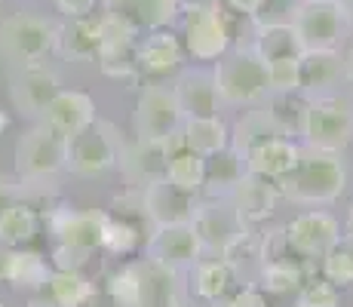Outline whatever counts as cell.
<instances>
[{"mask_svg": "<svg viewBox=\"0 0 353 307\" xmlns=\"http://www.w3.org/2000/svg\"><path fill=\"white\" fill-rule=\"evenodd\" d=\"M65 151L68 139L52 132L50 126H34L16 141V172L22 181L52 179L56 172L65 169Z\"/></svg>", "mask_w": 353, "mask_h": 307, "instance_id": "obj_9", "label": "cell"}, {"mask_svg": "<svg viewBox=\"0 0 353 307\" xmlns=\"http://www.w3.org/2000/svg\"><path fill=\"white\" fill-rule=\"evenodd\" d=\"M280 135H283L280 126L270 120V114L264 111V108H258V111H246L240 120L234 123L230 148H234L236 154H243V160H246L249 151H255L258 145H264V141H270V139H280Z\"/></svg>", "mask_w": 353, "mask_h": 307, "instance_id": "obj_34", "label": "cell"}, {"mask_svg": "<svg viewBox=\"0 0 353 307\" xmlns=\"http://www.w3.org/2000/svg\"><path fill=\"white\" fill-rule=\"evenodd\" d=\"M191 228L200 240V249L209 252L212 258H221L225 252L246 234V224L240 221V212L234 209L230 197H209L200 200L194 209Z\"/></svg>", "mask_w": 353, "mask_h": 307, "instance_id": "obj_8", "label": "cell"}, {"mask_svg": "<svg viewBox=\"0 0 353 307\" xmlns=\"http://www.w3.org/2000/svg\"><path fill=\"white\" fill-rule=\"evenodd\" d=\"M289 22L301 40L304 52L335 50L350 28V19L338 0H298Z\"/></svg>", "mask_w": 353, "mask_h": 307, "instance_id": "obj_7", "label": "cell"}, {"mask_svg": "<svg viewBox=\"0 0 353 307\" xmlns=\"http://www.w3.org/2000/svg\"><path fill=\"white\" fill-rule=\"evenodd\" d=\"M181 61H185V46L166 28L148 31L145 40H139V46H135V74H141V77H169L181 68Z\"/></svg>", "mask_w": 353, "mask_h": 307, "instance_id": "obj_17", "label": "cell"}, {"mask_svg": "<svg viewBox=\"0 0 353 307\" xmlns=\"http://www.w3.org/2000/svg\"><path fill=\"white\" fill-rule=\"evenodd\" d=\"M105 218L108 212H83V209H74L68 203H59L52 206L50 212L43 215L46 228L56 234L59 243L74 246V249H83V252H96L101 249V234H105Z\"/></svg>", "mask_w": 353, "mask_h": 307, "instance_id": "obj_14", "label": "cell"}, {"mask_svg": "<svg viewBox=\"0 0 353 307\" xmlns=\"http://www.w3.org/2000/svg\"><path fill=\"white\" fill-rule=\"evenodd\" d=\"M0 307H6V304H3V301H0Z\"/></svg>", "mask_w": 353, "mask_h": 307, "instance_id": "obj_52", "label": "cell"}, {"mask_svg": "<svg viewBox=\"0 0 353 307\" xmlns=\"http://www.w3.org/2000/svg\"><path fill=\"white\" fill-rule=\"evenodd\" d=\"M181 3H221V0H181Z\"/></svg>", "mask_w": 353, "mask_h": 307, "instance_id": "obj_51", "label": "cell"}, {"mask_svg": "<svg viewBox=\"0 0 353 307\" xmlns=\"http://www.w3.org/2000/svg\"><path fill=\"white\" fill-rule=\"evenodd\" d=\"M185 135V148L200 157H212L219 151L230 148V132L221 117H200V120H185L181 126Z\"/></svg>", "mask_w": 353, "mask_h": 307, "instance_id": "obj_35", "label": "cell"}, {"mask_svg": "<svg viewBox=\"0 0 353 307\" xmlns=\"http://www.w3.org/2000/svg\"><path fill=\"white\" fill-rule=\"evenodd\" d=\"M10 126H12V117H10V114H6V111H0V135H3Z\"/></svg>", "mask_w": 353, "mask_h": 307, "instance_id": "obj_47", "label": "cell"}, {"mask_svg": "<svg viewBox=\"0 0 353 307\" xmlns=\"http://www.w3.org/2000/svg\"><path fill=\"white\" fill-rule=\"evenodd\" d=\"M99 19L83 16V19H68L65 25H59V40L56 50L71 61H96L99 56Z\"/></svg>", "mask_w": 353, "mask_h": 307, "instance_id": "obj_28", "label": "cell"}, {"mask_svg": "<svg viewBox=\"0 0 353 307\" xmlns=\"http://www.w3.org/2000/svg\"><path fill=\"white\" fill-rule=\"evenodd\" d=\"M141 246H145V230H141V221H132V218L108 212L105 234H101V249H105L108 255L126 258V255H135Z\"/></svg>", "mask_w": 353, "mask_h": 307, "instance_id": "obj_36", "label": "cell"}, {"mask_svg": "<svg viewBox=\"0 0 353 307\" xmlns=\"http://www.w3.org/2000/svg\"><path fill=\"white\" fill-rule=\"evenodd\" d=\"M172 92H175V99H179V108H181V114H185V120L219 117L221 99H219V90H215L212 71H200V68L181 71Z\"/></svg>", "mask_w": 353, "mask_h": 307, "instance_id": "obj_19", "label": "cell"}, {"mask_svg": "<svg viewBox=\"0 0 353 307\" xmlns=\"http://www.w3.org/2000/svg\"><path fill=\"white\" fill-rule=\"evenodd\" d=\"M286 234L289 249L295 252L301 261H316L325 252L332 249V243L341 237V224H338L335 215L323 212V209H310V212L295 215L292 221L283 228Z\"/></svg>", "mask_w": 353, "mask_h": 307, "instance_id": "obj_12", "label": "cell"}, {"mask_svg": "<svg viewBox=\"0 0 353 307\" xmlns=\"http://www.w3.org/2000/svg\"><path fill=\"white\" fill-rule=\"evenodd\" d=\"M212 77L221 105H258L261 99L270 95L268 65L252 50H228L215 61Z\"/></svg>", "mask_w": 353, "mask_h": 307, "instance_id": "obj_2", "label": "cell"}, {"mask_svg": "<svg viewBox=\"0 0 353 307\" xmlns=\"http://www.w3.org/2000/svg\"><path fill=\"white\" fill-rule=\"evenodd\" d=\"M295 304L298 307H338L341 304V292L325 277H307L301 289L295 292Z\"/></svg>", "mask_w": 353, "mask_h": 307, "instance_id": "obj_40", "label": "cell"}, {"mask_svg": "<svg viewBox=\"0 0 353 307\" xmlns=\"http://www.w3.org/2000/svg\"><path fill=\"white\" fill-rule=\"evenodd\" d=\"M268 83H270V95L298 92V59L268 61Z\"/></svg>", "mask_w": 353, "mask_h": 307, "instance_id": "obj_41", "label": "cell"}, {"mask_svg": "<svg viewBox=\"0 0 353 307\" xmlns=\"http://www.w3.org/2000/svg\"><path fill=\"white\" fill-rule=\"evenodd\" d=\"M52 270L46 268V258L28 249H6L3 264V283H10L19 292H37L40 286L50 279Z\"/></svg>", "mask_w": 353, "mask_h": 307, "instance_id": "obj_31", "label": "cell"}, {"mask_svg": "<svg viewBox=\"0 0 353 307\" xmlns=\"http://www.w3.org/2000/svg\"><path fill=\"white\" fill-rule=\"evenodd\" d=\"M320 261H323V277L332 286H338V289L353 286V237L341 234Z\"/></svg>", "mask_w": 353, "mask_h": 307, "instance_id": "obj_39", "label": "cell"}, {"mask_svg": "<svg viewBox=\"0 0 353 307\" xmlns=\"http://www.w3.org/2000/svg\"><path fill=\"white\" fill-rule=\"evenodd\" d=\"M117 166L123 169L129 184L148 188V184L166 179L169 148H166V141H141V139H135L132 145H123V154H120Z\"/></svg>", "mask_w": 353, "mask_h": 307, "instance_id": "obj_21", "label": "cell"}, {"mask_svg": "<svg viewBox=\"0 0 353 307\" xmlns=\"http://www.w3.org/2000/svg\"><path fill=\"white\" fill-rule=\"evenodd\" d=\"M246 175V160L243 154H236L234 148L206 157V175H203V190H209V197H230V190L240 184Z\"/></svg>", "mask_w": 353, "mask_h": 307, "instance_id": "obj_33", "label": "cell"}, {"mask_svg": "<svg viewBox=\"0 0 353 307\" xmlns=\"http://www.w3.org/2000/svg\"><path fill=\"white\" fill-rule=\"evenodd\" d=\"M236 268L228 264L225 258H212V261H196V274H194V289L203 301L219 307L230 292L236 289Z\"/></svg>", "mask_w": 353, "mask_h": 307, "instance_id": "obj_32", "label": "cell"}, {"mask_svg": "<svg viewBox=\"0 0 353 307\" xmlns=\"http://www.w3.org/2000/svg\"><path fill=\"white\" fill-rule=\"evenodd\" d=\"M19 200H22V181L10 179V175H0V212Z\"/></svg>", "mask_w": 353, "mask_h": 307, "instance_id": "obj_45", "label": "cell"}, {"mask_svg": "<svg viewBox=\"0 0 353 307\" xmlns=\"http://www.w3.org/2000/svg\"><path fill=\"white\" fill-rule=\"evenodd\" d=\"M252 52L268 65V61H283V59H301L304 46L298 40L292 22H264L255 28V46Z\"/></svg>", "mask_w": 353, "mask_h": 307, "instance_id": "obj_29", "label": "cell"}, {"mask_svg": "<svg viewBox=\"0 0 353 307\" xmlns=\"http://www.w3.org/2000/svg\"><path fill=\"white\" fill-rule=\"evenodd\" d=\"M230 25L225 3H185L181 46L196 61H219L230 50Z\"/></svg>", "mask_w": 353, "mask_h": 307, "instance_id": "obj_6", "label": "cell"}, {"mask_svg": "<svg viewBox=\"0 0 353 307\" xmlns=\"http://www.w3.org/2000/svg\"><path fill=\"white\" fill-rule=\"evenodd\" d=\"M298 154H301V145H298L295 139H286V135L270 139V141H264V145H258L255 151L246 154V172L258 175V179L276 181L295 169Z\"/></svg>", "mask_w": 353, "mask_h": 307, "instance_id": "obj_27", "label": "cell"}, {"mask_svg": "<svg viewBox=\"0 0 353 307\" xmlns=\"http://www.w3.org/2000/svg\"><path fill=\"white\" fill-rule=\"evenodd\" d=\"M52 3L65 19H83L92 16V10H96V0H52Z\"/></svg>", "mask_w": 353, "mask_h": 307, "instance_id": "obj_44", "label": "cell"}, {"mask_svg": "<svg viewBox=\"0 0 353 307\" xmlns=\"http://www.w3.org/2000/svg\"><path fill=\"white\" fill-rule=\"evenodd\" d=\"M221 3L228 6V10H234V12H243V16H258V12L268 6V0H221Z\"/></svg>", "mask_w": 353, "mask_h": 307, "instance_id": "obj_46", "label": "cell"}, {"mask_svg": "<svg viewBox=\"0 0 353 307\" xmlns=\"http://www.w3.org/2000/svg\"><path fill=\"white\" fill-rule=\"evenodd\" d=\"M264 111L270 114V120L280 126L283 135H301L304 126V111H307V95L304 92H283L270 95V101L264 105Z\"/></svg>", "mask_w": 353, "mask_h": 307, "instance_id": "obj_37", "label": "cell"}, {"mask_svg": "<svg viewBox=\"0 0 353 307\" xmlns=\"http://www.w3.org/2000/svg\"><path fill=\"white\" fill-rule=\"evenodd\" d=\"M59 40V25L43 16L16 12L0 22V56L12 61L16 68L40 65Z\"/></svg>", "mask_w": 353, "mask_h": 307, "instance_id": "obj_4", "label": "cell"}, {"mask_svg": "<svg viewBox=\"0 0 353 307\" xmlns=\"http://www.w3.org/2000/svg\"><path fill=\"white\" fill-rule=\"evenodd\" d=\"M338 3H341V10L347 12V19H353V0H338Z\"/></svg>", "mask_w": 353, "mask_h": 307, "instance_id": "obj_48", "label": "cell"}, {"mask_svg": "<svg viewBox=\"0 0 353 307\" xmlns=\"http://www.w3.org/2000/svg\"><path fill=\"white\" fill-rule=\"evenodd\" d=\"M276 200H280L276 184L268 181V179H258V175H249V172L243 175L234 190H230V203H234V209L240 212V221L246 224L249 230L274 215Z\"/></svg>", "mask_w": 353, "mask_h": 307, "instance_id": "obj_22", "label": "cell"}, {"mask_svg": "<svg viewBox=\"0 0 353 307\" xmlns=\"http://www.w3.org/2000/svg\"><path fill=\"white\" fill-rule=\"evenodd\" d=\"M344 68H347V74H350V77H353V50H350V59H347V61H344Z\"/></svg>", "mask_w": 353, "mask_h": 307, "instance_id": "obj_50", "label": "cell"}, {"mask_svg": "<svg viewBox=\"0 0 353 307\" xmlns=\"http://www.w3.org/2000/svg\"><path fill=\"white\" fill-rule=\"evenodd\" d=\"M347 234L353 237V203H350V209H347Z\"/></svg>", "mask_w": 353, "mask_h": 307, "instance_id": "obj_49", "label": "cell"}, {"mask_svg": "<svg viewBox=\"0 0 353 307\" xmlns=\"http://www.w3.org/2000/svg\"><path fill=\"white\" fill-rule=\"evenodd\" d=\"M181 0H105V10L120 16L135 31H160L175 19Z\"/></svg>", "mask_w": 353, "mask_h": 307, "instance_id": "obj_26", "label": "cell"}, {"mask_svg": "<svg viewBox=\"0 0 353 307\" xmlns=\"http://www.w3.org/2000/svg\"><path fill=\"white\" fill-rule=\"evenodd\" d=\"M96 298V286L74 270H52L50 279L31 292L34 307H86Z\"/></svg>", "mask_w": 353, "mask_h": 307, "instance_id": "obj_23", "label": "cell"}, {"mask_svg": "<svg viewBox=\"0 0 353 307\" xmlns=\"http://www.w3.org/2000/svg\"><path fill=\"white\" fill-rule=\"evenodd\" d=\"M344 59L338 50H314L304 52L298 59V92H304L307 99L314 95H329L325 90L338 83L344 77Z\"/></svg>", "mask_w": 353, "mask_h": 307, "instance_id": "obj_25", "label": "cell"}, {"mask_svg": "<svg viewBox=\"0 0 353 307\" xmlns=\"http://www.w3.org/2000/svg\"><path fill=\"white\" fill-rule=\"evenodd\" d=\"M203 175H206V157L188 151V148L169 157L166 179L172 181L175 188L188 190V194H200L203 190Z\"/></svg>", "mask_w": 353, "mask_h": 307, "instance_id": "obj_38", "label": "cell"}, {"mask_svg": "<svg viewBox=\"0 0 353 307\" xmlns=\"http://www.w3.org/2000/svg\"><path fill=\"white\" fill-rule=\"evenodd\" d=\"M274 184L280 190V197L301 203V206L335 203L347 190V163H344V154L304 145L295 169L286 172L283 179H276Z\"/></svg>", "mask_w": 353, "mask_h": 307, "instance_id": "obj_1", "label": "cell"}, {"mask_svg": "<svg viewBox=\"0 0 353 307\" xmlns=\"http://www.w3.org/2000/svg\"><path fill=\"white\" fill-rule=\"evenodd\" d=\"M179 307H188V304H179Z\"/></svg>", "mask_w": 353, "mask_h": 307, "instance_id": "obj_53", "label": "cell"}, {"mask_svg": "<svg viewBox=\"0 0 353 307\" xmlns=\"http://www.w3.org/2000/svg\"><path fill=\"white\" fill-rule=\"evenodd\" d=\"M181 126H185V114L172 86L148 83L135 101V135L141 141H166L169 135L181 132Z\"/></svg>", "mask_w": 353, "mask_h": 307, "instance_id": "obj_11", "label": "cell"}, {"mask_svg": "<svg viewBox=\"0 0 353 307\" xmlns=\"http://www.w3.org/2000/svg\"><path fill=\"white\" fill-rule=\"evenodd\" d=\"M141 286V307H179L185 304V286H181L179 270L157 264L151 258L135 261Z\"/></svg>", "mask_w": 353, "mask_h": 307, "instance_id": "obj_24", "label": "cell"}, {"mask_svg": "<svg viewBox=\"0 0 353 307\" xmlns=\"http://www.w3.org/2000/svg\"><path fill=\"white\" fill-rule=\"evenodd\" d=\"M40 224H43V215L31 203H25V200L12 203L10 209L0 212V246H6V249H25L28 243L37 240Z\"/></svg>", "mask_w": 353, "mask_h": 307, "instance_id": "obj_30", "label": "cell"}, {"mask_svg": "<svg viewBox=\"0 0 353 307\" xmlns=\"http://www.w3.org/2000/svg\"><path fill=\"white\" fill-rule=\"evenodd\" d=\"M221 307H268V292L255 283H243L221 301Z\"/></svg>", "mask_w": 353, "mask_h": 307, "instance_id": "obj_43", "label": "cell"}, {"mask_svg": "<svg viewBox=\"0 0 353 307\" xmlns=\"http://www.w3.org/2000/svg\"><path fill=\"white\" fill-rule=\"evenodd\" d=\"M120 154H123V139H120L117 126L96 117L86 129L68 139L65 169H71L74 175H83V179H96L117 166Z\"/></svg>", "mask_w": 353, "mask_h": 307, "instance_id": "obj_3", "label": "cell"}, {"mask_svg": "<svg viewBox=\"0 0 353 307\" xmlns=\"http://www.w3.org/2000/svg\"><path fill=\"white\" fill-rule=\"evenodd\" d=\"M301 139L307 148L344 154L353 141V105L344 95H314L307 99Z\"/></svg>", "mask_w": 353, "mask_h": 307, "instance_id": "obj_5", "label": "cell"}, {"mask_svg": "<svg viewBox=\"0 0 353 307\" xmlns=\"http://www.w3.org/2000/svg\"><path fill=\"white\" fill-rule=\"evenodd\" d=\"M196 194L175 188L169 179H160L148 188H141V206L154 228H169V224H191L196 209Z\"/></svg>", "mask_w": 353, "mask_h": 307, "instance_id": "obj_15", "label": "cell"}, {"mask_svg": "<svg viewBox=\"0 0 353 307\" xmlns=\"http://www.w3.org/2000/svg\"><path fill=\"white\" fill-rule=\"evenodd\" d=\"M99 68L108 77H132L135 74V46H139V31L120 16H99Z\"/></svg>", "mask_w": 353, "mask_h": 307, "instance_id": "obj_13", "label": "cell"}, {"mask_svg": "<svg viewBox=\"0 0 353 307\" xmlns=\"http://www.w3.org/2000/svg\"><path fill=\"white\" fill-rule=\"evenodd\" d=\"M90 255H92V252H83V249H74V246L59 243L56 249H52V268H56V270H74V274H83V268L90 264Z\"/></svg>", "mask_w": 353, "mask_h": 307, "instance_id": "obj_42", "label": "cell"}, {"mask_svg": "<svg viewBox=\"0 0 353 307\" xmlns=\"http://www.w3.org/2000/svg\"><path fill=\"white\" fill-rule=\"evenodd\" d=\"M40 117H43V126H50L52 132L71 139L96 120V101H92V95L80 90H62L43 108Z\"/></svg>", "mask_w": 353, "mask_h": 307, "instance_id": "obj_20", "label": "cell"}, {"mask_svg": "<svg viewBox=\"0 0 353 307\" xmlns=\"http://www.w3.org/2000/svg\"><path fill=\"white\" fill-rule=\"evenodd\" d=\"M62 92L59 77L46 65H28L19 68L10 80V95L12 105L22 114H43V108L50 105L56 95Z\"/></svg>", "mask_w": 353, "mask_h": 307, "instance_id": "obj_18", "label": "cell"}, {"mask_svg": "<svg viewBox=\"0 0 353 307\" xmlns=\"http://www.w3.org/2000/svg\"><path fill=\"white\" fill-rule=\"evenodd\" d=\"M258 258H261V289L268 295H292L307 279V261H301L289 249L283 228L261 237Z\"/></svg>", "mask_w": 353, "mask_h": 307, "instance_id": "obj_10", "label": "cell"}, {"mask_svg": "<svg viewBox=\"0 0 353 307\" xmlns=\"http://www.w3.org/2000/svg\"><path fill=\"white\" fill-rule=\"evenodd\" d=\"M145 252L151 261L157 264H166L172 270H181V268H194L200 261L203 249H200V240H196L194 228L191 224H169V228H154L148 234V243H145Z\"/></svg>", "mask_w": 353, "mask_h": 307, "instance_id": "obj_16", "label": "cell"}]
</instances>
